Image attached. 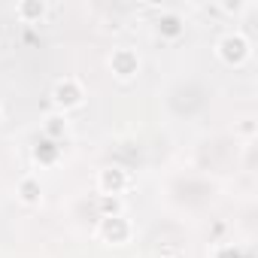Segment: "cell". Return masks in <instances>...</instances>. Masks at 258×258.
I'll return each instance as SVG.
<instances>
[{"label":"cell","instance_id":"6da1fadb","mask_svg":"<svg viewBox=\"0 0 258 258\" xmlns=\"http://www.w3.org/2000/svg\"><path fill=\"white\" fill-rule=\"evenodd\" d=\"M52 100H55V106L64 109V112H67V109H76V106H82V100H85V88H82L79 79L64 76V79L55 82V88H52Z\"/></svg>","mask_w":258,"mask_h":258},{"label":"cell","instance_id":"7a4b0ae2","mask_svg":"<svg viewBox=\"0 0 258 258\" xmlns=\"http://www.w3.org/2000/svg\"><path fill=\"white\" fill-rule=\"evenodd\" d=\"M216 52H219V58L228 64V67H240L246 58H249V40L243 37V34H225L219 43H216Z\"/></svg>","mask_w":258,"mask_h":258},{"label":"cell","instance_id":"3957f363","mask_svg":"<svg viewBox=\"0 0 258 258\" xmlns=\"http://www.w3.org/2000/svg\"><path fill=\"white\" fill-rule=\"evenodd\" d=\"M97 231H100V240L112 243V246H124L127 240H131V234H134L131 222H127L124 216H103Z\"/></svg>","mask_w":258,"mask_h":258},{"label":"cell","instance_id":"277c9868","mask_svg":"<svg viewBox=\"0 0 258 258\" xmlns=\"http://www.w3.org/2000/svg\"><path fill=\"white\" fill-rule=\"evenodd\" d=\"M109 67H112V73H115L121 82H127V79H134V76L140 73V55H137L134 49L121 46V49H115V52L109 55Z\"/></svg>","mask_w":258,"mask_h":258},{"label":"cell","instance_id":"5b68a950","mask_svg":"<svg viewBox=\"0 0 258 258\" xmlns=\"http://www.w3.org/2000/svg\"><path fill=\"white\" fill-rule=\"evenodd\" d=\"M127 185H131V176H127V170H121V167H103L97 173L100 195H121Z\"/></svg>","mask_w":258,"mask_h":258},{"label":"cell","instance_id":"8992f818","mask_svg":"<svg viewBox=\"0 0 258 258\" xmlns=\"http://www.w3.org/2000/svg\"><path fill=\"white\" fill-rule=\"evenodd\" d=\"M16 195H19V201H22V204L37 207V204H40V198H43V185H40V179H37V176H22V179H19Z\"/></svg>","mask_w":258,"mask_h":258},{"label":"cell","instance_id":"52a82bcc","mask_svg":"<svg viewBox=\"0 0 258 258\" xmlns=\"http://www.w3.org/2000/svg\"><path fill=\"white\" fill-rule=\"evenodd\" d=\"M46 4L43 0H22V4L16 7V16L22 19V22H40L43 16H46Z\"/></svg>","mask_w":258,"mask_h":258},{"label":"cell","instance_id":"ba28073f","mask_svg":"<svg viewBox=\"0 0 258 258\" xmlns=\"http://www.w3.org/2000/svg\"><path fill=\"white\" fill-rule=\"evenodd\" d=\"M182 31H185V28H182V19H179L176 13H161V19H158V34H161V37L176 40Z\"/></svg>","mask_w":258,"mask_h":258},{"label":"cell","instance_id":"9c48e42d","mask_svg":"<svg viewBox=\"0 0 258 258\" xmlns=\"http://www.w3.org/2000/svg\"><path fill=\"white\" fill-rule=\"evenodd\" d=\"M100 213L103 216H124V204L118 195H100Z\"/></svg>","mask_w":258,"mask_h":258},{"label":"cell","instance_id":"30bf717a","mask_svg":"<svg viewBox=\"0 0 258 258\" xmlns=\"http://www.w3.org/2000/svg\"><path fill=\"white\" fill-rule=\"evenodd\" d=\"M46 134H49L52 140L64 137V134H67V118H64V115H52V118H46Z\"/></svg>","mask_w":258,"mask_h":258},{"label":"cell","instance_id":"8fae6325","mask_svg":"<svg viewBox=\"0 0 258 258\" xmlns=\"http://www.w3.org/2000/svg\"><path fill=\"white\" fill-rule=\"evenodd\" d=\"M237 131L246 134V137H252V134H255V121H252V118H243V121L237 124Z\"/></svg>","mask_w":258,"mask_h":258},{"label":"cell","instance_id":"7c38bea8","mask_svg":"<svg viewBox=\"0 0 258 258\" xmlns=\"http://www.w3.org/2000/svg\"><path fill=\"white\" fill-rule=\"evenodd\" d=\"M0 118H4V103H0Z\"/></svg>","mask_w":258,"mask_h":258}]
</instances>
